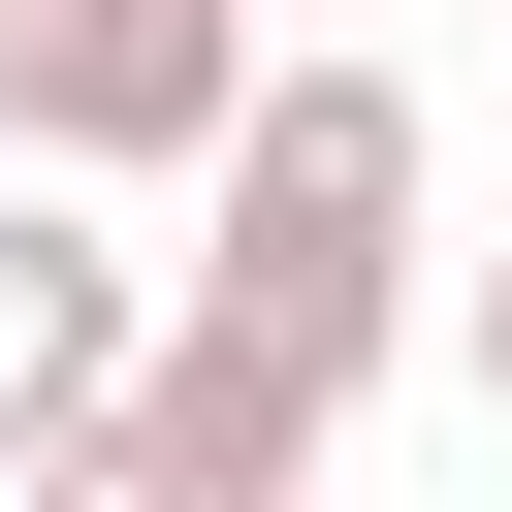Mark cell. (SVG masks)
I'll return each instance as SVG.
<instances>
[{
  "mask_svg": "<svg viewBox=\"0 0 512 512\" xmlns=\"http://www.w3.org/2000/svg\"><path fill=\"white\" fill-rule=\"evenodd\" d=\"M416 192H448L416 64H320V32H288V64L224 96V160H192V320L384 384V352H416Z\"/></svg>",
  "mask_w": 512,
  "mask_h": 512,
  "instance_id": "obj_1",
  "label": "cell"
},
{
  "mask_svg": "<svg viewBox=\"0 0 512 512\" xmlns=\"http://www.w3.org/2000/svg\"><path fill=\"white\" fill-rule=\"evenodd\" d=\"M256 96V0H0V192H192Z\"/></svg>",
  "mask_w": 512,
  "mask_h": 512,
  "instance_id": "obj_2",
  "label": "cell"
},
{
  "mask_svg": "<svg viewBox=\"0 0 512 512\" xmlns=\"http://www.w3.org/2000/svg\"><path fill=\"white\" fill-rule=\"evenodd\" d=\"M128 352H160V256H128L96 192H0V480H64V448L128 416Z\"/></svg>",
  "mask_w": 512,
  "mask_h": 512,
  "instance_id": "obj_3",
  "label": "cell"
},
{
  "mask_svg": "<svg viewBox=\"0 0 512 512\" xmlns=\"http://www.w3.org/2000/svg\"><path fill=\"white\" fill-rule=\"evenodd\" d=\"M448 384H480V416H512V256H480V288H448Z\"/></svg>",
  "mask_w": 512,
  "mask_h": 512,
  "instance_id": "obj_4",
  "label": "cell"
},
{
  "mask_svg": "<svg viewBox=\"0 0 512 512\" xmlns=\"http://www.w3.org/2000/svg\"><path fill=\"white\" fill-rule=\"evenodd\" d=\"M320 64H384V0H320Z\"/></svg>",
  "mask_w": 512,
  "mask_h": 512,
  "instance_id": "obj_5",
  "label": "cell"
},
{
  "mask_svg": "<svg viewBox=\"0 0 512 512\" xmlns=\"http://www.w3.org/2000/svg\"><path fill=\"white\" fill-rule=\"evenodd\" d=\"M320 512H352V480H320Z\"/></svg>",
  "mask_w": 512,
  "mask_h": 512,
  "instance_id": "obj_6",
  "label": "cell"
}]
</instances>
